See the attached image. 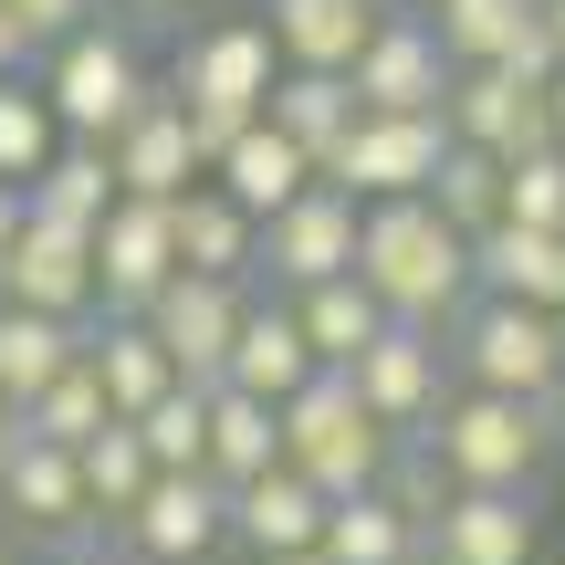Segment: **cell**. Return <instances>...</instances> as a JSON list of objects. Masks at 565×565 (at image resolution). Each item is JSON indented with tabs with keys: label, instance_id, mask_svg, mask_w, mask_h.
Returning <instances> with one entry per match:
<instances>
[{
	"label": "cell",
	"instance_id": "obj_30",
	"mask_svg": "<svg viewBox=\"0 0 565 565\" xmlns=\"http://www.w3.org/2000/svg\"><path fill=\"white\" fill-rule=\"evenodd\" d=\"M21 200L53 210V221H74V231H95V221H105V200H116V168H105V147H95V137H84V147H53V158L21 179Z\"/></svg>",
	"mask_w": 565,
	"mask_h": 565
},
{
	"label": "cell",
	"instance_id": "obj_53",
	"mask_svg": "<svg viewBox=\"0 0 565 565\" xmlns=\"http://www.w3.org/2000/svg\"><path fill=\"white\" fill-rule=\"evenodd\" d=\"M0 565H11V545H0Z\"/></svg>",
	"mask_w": 565,
	"mask_h": 565
},
{
	"label": "cell",
	"instance_id": "obj_15",
	"mask_svg": "<svg viewBox=\"0 0 565 565\" xmlns=\"http://www.w3.org/2000/svg\"><path fill=\"white\" fill-rule=\"evenodd\" d=\"M356 398L377 408L387 429H429V408H440V324H398L387 315L377 335L356 345Z\"/></svg>",
	"mask_w": 565,
	"mask_h": 565
},
{
	"label": "cell",
	"instance_id": "obj_13",
	"mask_svg": "<svg viewBox=\"0 0 565 565\" xmlns=\"http://www.w3.org/2000/svg\"><path fill=\"white\" fill-rule=\"evenodd\" d=\"M450 137L492 147V158H524V147H555V116H545V84H524L513 63H450V95H440Z\"/></svg>",
	"mask_w": 565,
	"mask_h": 565
},
{
	"label": "cell",
	"instance_id": "obj_9",
	"mask_svg": "<svg viewBox=\"0 0 565 565\" xmlns=\"http://www.w3.org/2000/svg\"><path fill=\"white\" fill-rule=\"evenodd\" d=\"M137 95H147V74H137V53H126L116 32H63L53 84H42V105H53L63 137H95L105 147L126 116H137Z\"/></svg>",
	"mask_w": 565,
	"mask_h": 565
},
{
	"label": "cell",
	"instance_id": "obj_11",
	"mask_svg": "<svg viewBox=\"0 0 565 565\" xmlns=\"http://www.w3.org/2000/svg\"><path fill=\"white\" fill-rule=\"evenodd\" d=\"M440 147H450V116H356L345 147L315 168V179L356 189V200H398V189H429Z\"/></svg>",
	"mask_w": 565,
	"mask_h": 565
},
{
	"label": "cell",
	"instance_id": "obj_31",
	"mask_svg": "<svg viewBox=\"0 0 565 565\" xmlns=\"http://www.w3.org/2000/svg\"><path fill=\"white\" fill-rule=\"evenodd\" d=\"M74 345H84V335H74V315H32V303H0V398L21 408V398H32V387L53 377L63 356H74Z\"/></svg>",
	"mask_w": 565,
	"mask_h": 565
},
{
	"label": "cell",
	"instance_id": "obj_26",
	"mask_svg": "<svg viewBox=\"0 0 565 565\" xmlns=\"http://www.w3.org/2000/svg\"><path fill=\"white\" fill-rule=\"evenodd\" d=\"M294 324H303V345H315V366H356V345L387 324V303L366 294L356 273H324V282H303Z\"/></svg>",
	"mask_w": 565,
	"mask_h": 565
},
{
	"label": "cell",
	"instance_id": "obj_2",
	"mask_svg": "<svg viewBox=\"0 0 565 565\" xmlns=\"http://www.w3.org/2000/svg\"><path fill=\"white\" fill-rule=\"evenodd\" d=\"M419 440L440 450L450 482H492V492H534V471L555 461L545 398H503V387H461V398H440Z\"/></svg>",
	"mask_w": 565,
	"mask_h": 565
},
{
	"label": "cell",
	"instance_id": "obj_22",
	"mask_svg": "<svg viewBox=\"0 0 565 565\" xmlns=\"http://www.w3.org/2000/svg\"><path fill=\"white\" fill-rule=\"evenodd\" d=\"M221 377L282 408V398H294L303 377H315V345H303V324H294V315H273V303H242V335H231Z\"/></svg>",
	"mask_w": 565,
	"mask_h": 565
},
{
	"label": "cell",
	"instance_id": "obj_43",
	"mask_svg": "<svg viewBox=\"0 0 565 565\" xmlns=\"http://www.w3.org/2000/svg\"><path fill=\"white\" fill-rule=\"evenodd\" d=\"M21 231V179H0V242Z\"/></svg>",
	"mask_w": 565,
	"mask_h": 565
},
{
	"label": "cell",
	"instance_id": "obj_40",
	"mask_svg": "<svg viewBox=\"0 0 565 565\" xmlns=\"http://www.w3.org/2000/svg\"><path fill=\"white\" fill-rule=\"evenodd\" d=\"M84 11H95V0H11V21L32 42H63V32H84Z\"/></svg>",
	"mask_w": 565,
	"mask_h": 565
},
{
	"label": "cell",
	"instance_id": "obj_45",
	"mask_svg": "<svg viewBox=\"0 0 565 565\" xmlns=\"http://www.w3.org/2000/svg\"><path fill=\"white\" fill-rule=\"evenodd\" d=\"M116 11H137V21H168V11H179V0H116Z\"/></svg>",
	"mask_w": 565,
	"mask_h": 565
},
{
	"label": "cell",
	"instance_id": "obj_19",
	"mask_svg": "<svg viewBox=\"0 0 565 565\" xmlns=\"http://www.w3.org/2000/svg\"><path fill=\"white\" fill-rule=\"evenodd\" d=\"M263 116H273V126H282V137H294L315 168H324V158L345 147V126L366 116V105H356V84H345V74H324V63H294V74H273Z\"/></svg>",
	"mask_w": 565,
	"mask_h": 565
},
{
	"label": "cell",
	"instance_id": "obj_1",
	"mask_svg": "<svg viewBox=\"0 0 565 565\" xmlns=\"http://www.w3.org/2000/svg\"><path fill=\"white\" fill-rule=\"evenodd\" d=\"M356 282L387 303L398 324H450L471 303V231H450L429 210V189L356 210Z\"/></svg>",
	"mask_w": 565,
	"mask_h": 565
},
{
	"label": "cell",
	"instance_id": "obj_18",
	"mask_svg": "<svg viewBox=\"0 0 565 565\" xmlns=\"http://www.w3.org/2000/svg\"><path fill=\"white\" fill-rule=\"evenodd\" d=\"M324 503H335V492H315L294 461H263L252 482H231V534H242L252 555H294V545L324 534Z\"/></svg>",
	"mask_w": 565,
	"mask_h": 565
},
{
	"label": "cell",
	"instance_id": "obj_41",
	"mask_svg": "<svg viewBox=\"0 0 565 565\" xmlns=\"http://www.w3.org/2000/svg\"><path fill=\"white\" fill-rule=\"evenodd\" d=\"M21 53H32V32L11 21V0H0V74H21Z\"/></svg>",
	"mask_w": 565,
	"mask_h": 565
},
{
	"label": "cell",
	"instance_id": "obj_42",
	"mask_svg": "<svg viewBox=\"0 0 565 565\" xmlns=\"http://www.w3.org/2000/svg\"><path fill=\"white\" fill-rule=\"evenodd\" d=\"M63 565H158V555H105V534H95V545H84V555H63Z\"/></svg>",
	"mask_w": 565,
	"mask_h": 565
},
{
	"label": "cell",
	"instance_id": "obj_48",
	"mask_svg": "<svg viewBox=\"0 0 565 565\" xmlns=\"http://www.w3.org/2000/svg\"><path fill=\"white\" fill-rule=\"evenodd\" d=\"M263 565H324V555H315V545H294V555H263Z\"/></svg>",
	"mask_w": 565,
	"mask_h": 565
},
{
	"label": "cell",
	"instance_id": "obj_14",
	"mask_svg": "<svg viewBox=\"0 0 565 565\" xmlns=\"http://www.w3.org/2000/svg\"><path fill=\"white\" fill-rule=\"evenodd\" d=\"M116 524H126V545H137V555L200 565V555L231 534V492L210 482V471H147V492L116 513Z\"/></svg>",
	"mask_w": 565,
	"mask_h": 565
},
{
	"label": "cell",
	"instance_id": "obj_24",
	"mask_svg": "<svg viewBox=\"0 0 565 565\" xmlns=\"http://www.w3.org/2000/svg\"><path fill=\"white\" fill-rule=\"evenodd\" d=\"M179 95L263 116V95H273V32H263V21H221V32L189 53V84H179Z\"/></svg>",
	"mask_w": 565,
	"mask_h": 565
},
{
	"label": "cell",
	"instance_id": "obj_50",
	"mask_svg": "<svg viewBox=\"0 0 565 565\" xmlns=\"http://www.w3.org/2000/svg\"><path fill=\"white\" fill-rule=\"evenodd\" d=\"M555 366H565V303H555Z\"/></svg>",
	"mask_w": 565,
	"mask_h": 565
},
{
	"label": "cell",
	"instance_id": "obj_10",
	"mask_svg": "<svg viewBox=\"0 0 565 565\" xmlns=\"http://www.w3.org/2000/svg\"><path fill=\"white\" fill-rule=\"evenodd\" d=\"M0 503H11L32 534H53L63 555H84V545H95L84 471H74V450H63V440H42V429H11V440H0Z\"/></svg>",
	"mask_w": 565,
	"mask_h": 565
},
{
	"label": "cell",
	"instance_id": "obj_27",
	"mask_svg": "<svg viewBox=\"0 0 565 565\" xmlns=\"http://www.w3.org/2000/svg\"><path fill=\"white\" fill-rule=\"evenodd\" d=\"M84 356H95V377H105V408H116V419H137V408L158 398L168 377H179V366H168V345L147 335V315H116L105 335H84Z\"/></svg>",
	"mask_w": 565,
	"mask_h": 565
},
{
	"label": "cell",
	"instance_id": "obj_34",
	"mask_svg": "<svg viewBox=\"0 0 565 565\" xmlns=\"http://www.w3.org/2000/svg\"><path fill=\"white\" fill-rule=\"evenodd\" d=\"M74 471H84V503H95V513H126V503L147 492V471H158V461H147L137 419H105L95 440L74 450Z\"/></svg>",
	"mask_w": 565,
	"mask_h": 565
},
{
	"label": "cell",
	"instance_id": "obj_35",
	"mask_svg": "<svg viewBox=\"0 0 565 565\" xmlns=\"http://www.w3.org/2000/svg\"><path fill=\"white\" fill-rule=\"evenodd\" d=\"M534 21V0H429V32L450 63H503V42Z\"/></svg>",
	"mask_w": 565,
	"mask_h": 565
},
{
	"label": "cell",
	"instance_id": "obj_12",
	"mask_svg": "<svg viewBox=\"0 0 565 565\" xmlns=\"http://www.w3.org/2000/svg\"><path fill=\"white\" fill-rule=\"evenodd\" d=\"M168 273H179V221H168V200L116 189V200H105V221H95V303L137 315Z\"/></svg>",
	"mask_w": 565,
	"mask_h": 565
},
{
	"label": "cell",
	"instance_id": "obj_37",
	"mask_svg": "<svg viewBox=\"0 0 565 565\" xmlns=\"http://www.w3.org/2000/svg\"><path fill=\"white\" fill-rule=\"evenodd\" d=\"M53 137H63V126H53V105H42V95H21V84L0 74V179H32V168L53 158Z\"/></svg>",
	"mask_w": 565,
	"mask_h": 565
},
{
	"label": "cell",
	"instance_id": "obj_38",
	"mask_svg": "<svg viewBox=\"0 0 565 565\" xmlns=\"http://www.w3.org/2000/svg\"><path fill=\"white\" fill-rule=\"evenodd\" d=\"M179 116H189V147H200V168H210V158H221V147L252 126L242 105H200V95H179Z\"/></svg>",
	"mask_w": 565,
	"mask_h": 565
},
{
	"label": "cell",
	"instance_id": "obj_33",
	"mask_svg": "<svg viewBox=\"0 0 565 565\" xmlns=\"http://www.w3.org/2000/svg\"><path fill=\"white\" fill-rule=\"evenodd\" d=\"M137 440L158 471H200V440H210V387L200 377H168L158 398L137 408Z\"/></svg>",
	"mask_w": 565,
	"mask_h": 565
},
{
	"label": "cell",
	"instance_id": "obj_3",
	"mask_svg": "<svg viewBox=\"0 0 565 565\" xmlns=\"http://www.w3.org/2000/svg\"><path fill=\"white\" fill-rule=\"evenodd\" d=\"M387 440H398V429L356 398L345 366H315V377L282 398V461H294L315 492H366L377 461H387Z\"/></svg>",
	"mask_w": 565,
	"mask_h": 565
},
{
	"label": "cell",
	"instance_id": "obj_28",
	"mask_svg": "<svg viewBox=\"0 0 565 565\" xmlns=\"http://www.w3.org/2000/svg\"><path fill=\"white\" fill-rule=\"evenodd\" d=\"M168 221H179V263L189 273H252V210L231 189H179Z\"/></svg>",
	"mask_w": 565,
	"mask_h": 565
},
{
	"label": "cell",
	"instance_id": "obj_17",
	"mask_svg": "<svg viewBox=\"0 0 565 565\" xmlns=\"http://www.w3.org/2000/svg\"><path fill=\"white\" fill-rule=\"evenodd\" d=\"M105 168H116V189H137V200H179V189L200 179V147H189L179 95H137V116L105 137Z\"/></svg>",
	"mask_w": 565,
	"mask_h": 565
},
{
	"label": "cell",
	"instance_id": "obj_23",
	"mask_svg": "<svg viewBox=\"0 0 565 565\" xmlns=\"http://www.w3.org/2000/svg\"><path fill=\"white\" fill-rule=\"evenodd\" d=\"M273 53L282 63H324V74H345V63L366 53V32H377V0H273Z\"/></svg>",
	"mask_w": 565,
	"mask_h": 565
},
{
	"label": "cell",
	"instance_id": "obj_20",
	"mask_svg": "<svg viewBox=\"0 0 565 565\" xmlns=\"http://www.w3.org/2000/svg\"><path fill=\"white\" fill-rule=\"evenodd\" d=\"M210 179H221V189H231V200H242V210H252V221H273V210H282V200H294V189H303V179H315V158H303V147H294V137H282V126H273V116H252V126H242V137H231V147H221V158H210Z\"/></svg>",
	"mask_w": 565,
	"mask_h": 565
},
{
	"label": "cell",
	"instance_id": "obj_29",
	"mask_svg": "<svg viewBox=\"0 0 565 565\" xmlns=\"http://www.w3.org/2000/svg\"><path fill=\"white\" fill-rule=\"evenodd\" d=\"M105 419H116V408H105V377H95V356H84V345L32 387V398H21V429H42V440H63V450H84Z\"/></svg>",
	"mask_w": 565,
	"mask_h": 565
},
{
	"label": "cell",
	"instance_id": "obj_39",
	"mask_svg": "<svg viewBox=\"0 0 565 565\" xmlns=\"http://www.w3.org/2000/svg\"><path fill=\"white\" fill-rule=\"evenodd\" d=\"M503 63H513L524 84H555V63H565V53H555V32H545V0H534V21L503 42Z\"/></svg>",
	"mask_w": 565,
	"mask_h": 565
},
{
	"label": "cell",
	"instance_id": "obj_16",
	"mask_svg": "<svg viewBox=\"0 0 565 565\" xmlns=\"http://www.w3.org/2000/svg\"><path fill=\"white\" fill-rule=\"evenodd\" d=\"M429 565H534V503L492 482H450V503L419 524Z\"/></svg>",
	"mask_w": 565,
	"mask_h": 565
},
{
	"label": "cell",
	"instance_id": "obj_51",
	"mask_svg": "<svg viewBox=\"0 0 565 565\" xmlns=\"http://www.w3.org/2000/svg\"><path fill=\"white\" fill-rule=\"evenodd\" d=\"M398 565H429V545H419V555H398Z\"/></svg>",
	"mask_w": 565,
	"mask_h": 565
},
{
	"label": "cell",
	"instance_id": "obj_36",
	"mask_svg": "<svg viewBox=\"0 0 565 565\" xmlns=\"http://www.w3.org/2000/svg\"><path fill=\"white\" fill-rule=\"evenodd\" d=\"M503 221L565 231V147H524V158H503Z\"/></svg>",
	"mask_w": 565,
	"mask_h": 565
},
{
	"label": "cell",
	"instance_id": "obj_44",
	"mask_svg": "<svg viewBox=\"0 0 565 565\" xmlns=\"http://www.w3.org/2000/svg\"><path fill=\"white\" fill-rule=\"evenodd\" d=\"M545 116H555V147H565V63H555V84H545Z\"/></svg>",
	"mask_w": 565,
	"mask_h": 565
},
{
	"label": "cell",
	"instance_id": "obj_6",
	"mask_svg": "<svg viewBox=\"0 0 565 565\" xmlns=\"http://www.w3.org/2000/svg\"><path fill=\"white\" fill-rule=\"evenodd\" d=\"M345 84H356L366 116H440V95H450V53H440V32H429L419 11H377L366 53L345 63Z\"/></svg>",
	"mask_w": 565,
	"mask_h": 565
},
{
	"label": "cell",
	"instance_id": "obj_32",
	"mask_svg": "<svg viewBox=\"0 0 565 565\" xmlns=\"http://www.w3.org/2000/svg\"><path fill=\"white\" fill-rule=\"evenodd\" d=\"M429 210H440L450 231H492V221H503V158L471 147V137H450L440 168H429Z\"/></svg>",
	"mask_w": 565,
	"mask_h": 565
},
{
	"label": "cell",
	"instance_id": "obj_21",
	"mask_svg": "<svg viewBox=\"0 0 565 565\" xmlns=\"http://www.w3.org/2000/svg\"><path fill=\"white\" fill-rule=\"evenodd\" d=\"M263 461H282V408L252 398V387H231V377H210V440H200V471L231 492V482H252Z\"/></svg>",
	"mask_w": 565,
	"mask_h": 565
},
{
	"label": "cell",
	"instance_id": "obj_52",
	"mask_svg": "<svg viewBox=\"0 0 565 565\" xmlns=\"http://www.w3.org/2000/svg\"><path fill=\"white\" fill-rule=\"evenodd\" d=\"M377 11H398V0H377Z\"/></svg>",
	"mask_w": 565,
	"mask_h": 565
},
{
	"label": "cell",
	"instance_id": "obj_4",
	"mask_svg": "<svg viewBox=\"0 0 565 565\" xmlns=\"http://www.w3.org/2000/svg\"><path fill=\"white\" fill-rule=\"evenodd\" d=\"M440 335H450L440 356L461 366L471 387H503V398H555V387H565V366H555V315H545V303H524V294L461 303Z\"/></svg>",
	"mask_w": 565,
	"mask_h": 565
},
{
	"label": "cell",
	"instance_id": "obj_49",
	"mask_svg": "<svg viewBox=\"0 0 565 565\" xmlns=\"http://www.w3.org/2000/svg\"><path fill=\"white\" fill-rule=\"evenodd\" d=\"M11 429H21V408H11V398H0V440H11Z\"/></svg>",
	"mask_w": 565,
	"mask_h": 565
},
{
	"label": "cell",
	"instance_id": "obj_7",
	"mask_svg": "<svg viewBox=\"0 0 565 565\" xmlns=\"http://www.w3.org/2000/svg\"><path fill=\"white\" fill-rule=\"evenodd\" d=\"M137 315H147V335L168 345V366L210 387V377H221V356H231V335H242V273H189L179 263Z\"/></svg>",
	"mask_w": 565,
	"mask_h": 565
},
{
	"label": "cell",
	"instance_id": "obj_25",
	"mask_svg": "<svg viewBox=\"0 0 565 565\" xmlns=\"http://www.w3.org/2000/svg\"><path fill=\"white\" fill-rule=\"evenodd\" d=\"M315 555H324V565H398V555H419V524L366 482V492H335V503H324Z\"/></svg>",
	"mask_w": 565,
	"mask_h": 565
},
{
	"label": "cell",
	"instance_id": "obj_47",
	"mask_svg": "<svg viewBox=\"0 0 565 565\" xmlns=\"http://www.w3.org/2000/svg\"><path fill=\"white\" fill-rule=\"evenodd\" d=\"M545 419H555V450H565V387H555V398H545Z\"/></svg>",
	"mask_w": 565,
	"mask_h": 565
},
{
	"label": "cell",
	"instance_id": "obj_46",
	"mask_svg": "<svg viewBox=\"0 0 565 565\" xmlns=\"http://www.w3.org/2000/svg\"><path fill=\"white\" fill-rule=\"evenodd\" d=\"M545 32H555V53H565V0H545Z\"/></svg>",
	"mask_w": 565,
	"mask_h": 565
},
{
	"label": "cell",
	"instance_id": "obj_8",
	"mask_svg": "<svg viewBox=\"0 0 565 565\" xmlns=\"http://www.w3.org/2000/svg\"><path fill=\"white\" fill-rule=\"evenodd\" d=\"M0 303L84 315V303H95V231H74V221H53V210L21 200V231L0 242Z\"/></svg>",
	"mask_w": 565,
	"mask_h": 565
},
{
	"label": "cell",
	"instance_id": "obj_5",
	"mask_svg": "<svg viewBox=\"0 0 565 565\" xmlns=\"http://www.w3.org/2000/svg\"><path fill=\"white\" fill-rule=\"evenodd\" d=\"M356 189H335V179H303L294 200L273 210V221H252V263H273L282 282H324V273H356Z\"/></svg>",
	"mask_w": 565,
	"mask_h": 565
}]
</instances>
